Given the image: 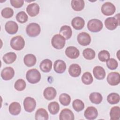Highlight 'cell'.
Instances as JSON below:
<instances>
[{
    "mask_svg": "<svg viewBox=\"0 0 120 120\" xmlns=\"http://www.w3.org/2000/svg\"><path fill=\"white\" fill-rule=\"evenodd\" d=\"M36 61V57L33 54H27L24 56L23 59L24 64L28 67H31L34 66Z\"/></svg>",
    "mask_w": 120,
    "mask_h": 120,
    "instance_id": "cb8c5ba5",
    "label": "cell"
},
{
    "mask_svg": "<svg viewBox=\"0 0 120 120\" xmlns=\"http://www.w3.org/2000/svg\"><path fill=\"white\" fill-rule=\"evenodd\" d=\"M10 44L12 49L16 51H20L24 48L25 41L22 36H16L11 39Z\"/></svg>",
    "mask_w": 120,
    "mask_h": 120,
    "instance_id": "3957f363",
    "label": "cell"
},
{
    "mask_svg": "<svg viewBox=\"0 0 120 120\" xmlns=\"http://www.w3.org/2000/svg\"><path fill=\"white\" fill-rule=\"evenodd\" d=\"M26 78L30 83L35 84L40 81L41 79V74L37 69L32 68L29 70L27 72Z\"/></svg>",
    "mask_w": 120,
    "mask_h": 120,
    "instance_id": "6da1fadb",
    "label": "cell"
},
{
    "mask_svg": "<svg viewBox=\"0 0 120 120\" xmlns=\"http://www.w3.org/2000/svg\"><path fill=\"white\" fill-rule=\"evenodd\" d=\"M1 15L2 16L5 18H9L13 16L14 15V10L10 8H5L2 10Z\"/></svg>",
    "mask_w": 120,
    "mask_h": 120,
    "instance_id": "ab89813d",
    "label": "cell"
},
{
    "mask_svg": "<svg viewBox=\"0 0 120 120\" xmlns=\"http://www.w3.org/2000/svg\"><path fill=\"white\" fill-rule=\"evenodd\" d=\"M35 119L36 120H47L48 114L46 110L42 108L38 109L35 113Z\"/></svg>",
    "mask_w": 120,
    "mask_h": 120,
    "instance_id": "484cf974",
    "label": "cell"
},
{
    "mask_svg": "<svg viewBox=\"0 0 120 120\" xmlns=\"http://www.w3.org/2000/svg\"><path fill=\"white\" fill-rule=\"evenodd\" d=\"M108 83L112 86L118 85L120 82V75L118 72H112L110 73L107 77Z\"/></svg>",
    "mask_w": 120,
    "mask_h": 120,
    "instance_id": "30bf717a",
    "label": "cell"
},
{
    "mask_svg": "<svg viewBox=\"0 0 120 120\" xmlns=\"http://www.w3.org/2000/svg\"><path fill=\"white\" fill-rule=\"evenodd\" d=\"M15 75V71L11 67L5 68L1 72V77L4 80H11Z\"/></svg>",
    "mask_w": 120,
    "mask_h": 120,
    "instance_id": "7c38bea8",
    "label": "cell"
},
{
    "mask_svg": "<svg viewBox=\"0 0 120 120\" xmlns=\"http://www.w3.org/2000/svg\"><path fill=\"white\" fill-rule=\"evenodd\" d=\"M120 95L115 92L111 93L107 97L108 102L111 105H114L118 103L120 101Z\"/></svg>",
    "mask_w": 120,
    "mask_h": 120,
    "instance_id": "4dcf8cb0",
    "label": "cell"
},
{
    "mask_svg": "<svg viewBox=\"0 0 120 120\" xmlns=\"http://www.w3.org/2000/svg\"><path fill=\"white\" fill-rule=\"evenodd\" d=\"M9 112L13 115H18L21 111V106L17 102H12L9 106Z\"/></svg>",
    "mask_w": 120,
    "mask_h": 120,
    "instance_id": "d4e9b609",
    "label": "cell"
},
{
    "mask_svg": "<svg viewBox=\"0 0 120 120\" xmlns=\"http://www.w3.org/2000/svg\"><path fill=\"white\" fill-rule=\"evenodd\" d=\"M59 101L64 106L68 105L71 101L70 96L67 93H62L59 96Z\"/></svg>",
    "mask_w": 120,
    "mask_h": 120,
    "instance_id": "836d02e7",
    "label": "cell"
},
{
    "mask_svg": "<svg viewBox=\"0 0 120 120\" xmlns=\"http://www.w3.org/2000/svg\"><path fill=\"white\" fill-rule=\"evenodd\" d=\"M52 62L49 59H45L42 60L39 65L40 70L45 73L49 72L52 68Z\"/></svg>",
    "mask_w": 120,
    "mask_h": 120,
    "instance_id": "7402d4cb",
    "label": "cell"
},
{
    "mask_svg": "<svg viewBox=\"0 0 120 120\" xmlns=\"http://www.w3.org/2000/svg\"><path fill=\"white\" fill-rule=\"evenodd\" d=\"M84 116L87 120H94L98 116V111L95 107L89 106L85 110Z\"/></svg>",
    "mask_w": 120,
    "mask_h": 120,
    "instance_id": "8fae6325",
    "label": "cell"
},
{
    "mask_svg": "<svg viewBox=\"0 0 120 120\" xmlns=\"http://www.w3.org/2000/svg\"><path fill=\"white\" fill-rule=\"evenodd\" d=\"M59 119L60 120H74L75 116L71 110L68 108H65L60 112Z\"/></svg>",
    "mask_w": 120,
    "mask_h": 120,
    "instance_id": "2e32d148",
    "label": "cell"
},
{
    "mask_svg": "<svg viewBox=\"0 0 120 120\" xmlns=\"http://www.w3.org/2000/svg\"><path fill=\"white\" fill-rule=\"evenodd\" d=\"M105 25L109 30H115L120 25V14H118L114 17L107 18L105 21Z\"/></svg>",
    "mask_w": 120,
    "mask_h": 120,
    "instance_id": "7a4b0ae2",
    "label": "cell"
},
{
    "mask_svg": "<svg viewBox=\"0 0 120 120\" xmlns=\"http://www.w3.org/2000/svg\"><path fill=\"white\" fill-rule=\"evenodd\" d=\"M60 34L62 35L65 39L68 40L71 37L72 30L69 26L63 25L60 29Z\"/></svg>",
    "mask_w": 120,
    "mask_h": 120,
    "instance_id": "603a6c76",
    "label": "cell"
},
{
    "mask_svg": "<svg viewBox=\"0 0 120 120\" xmlns=\"http://www.w3.org/2000/svg\"><path fill=\"white\" fill-rule=\"evenodd\" d=\"M111 120H118L120 118V108L119 106H115L112 107L110 112Z\"/></svg>",
    "mask_w": 120,
    "mask_h": 120,
    "instance_id": "f546056e",
    "label": "cell"
},
{
    "mask_svg": "<svg viewBox=\"0 0 120 120\" xmlns=\"http://www.w3.org/2000/svg\"><path fill=\"white\" fill-rule=\"evenodd\" d=\"M66 64L62 60H56L53 64V68L54 71L59 74L64 73L66 69Z\"/></svg>",
    "mask_w": 120,
    "mask_h": 120,
    "instance_id": "e0dca14e",
    "label": "cell"
},
{
    "mask_svg": "<svg viewBox=\"0 0 120 120\" xmlns=\"http://www.w3.org/2000/svg\"><path fill=\"white\" fill-rule=\"evenodd\" d=\"M28 17L24 11H20L16 15V19L18 22L21 23H24L28 21Z\"/></svg>",
    "mask_w": 120,
    "mask_h": 120,
    "instance_id": "8d00e7d4",
    "label": "cell"
},
{
    "mask_svg": "<svg viewBox=\"0 0 120 120\" xmlns=\"http://www.w3.org/2000/svg\"><path fill=\"white\" fill-rule=\"evenodd\" d=\"M16 54L14 52H9L4 55L3 60L4 62L7 64H10L13 63L16 59Z\"/></svg>",
    "mask_w": 120,
    "mask_h": 120,
    "instance_id": "83f0119b",
    "label": "cell"
},
{
    "mask_svg": "<svg viewBox=\"0 0 120 120\" xmlns=\"http://www.w3.org/2000/svg\"><path fill=\"white\" fill-rule=\"evenodd\" d=\"M5 29L7 32L9 34H15L18 30V25L13 21L7 22L5 25Z\"/></svg>",
    "mask_w": 120,
    "mask_h": 120,
    "instance_id": "4fadbf2b",
    "label": "cell"
},
{
    "mask_svg": "<svg viewBox=\"0 0 120 120\" xmlns=\"http://www.w3.org/2000/svg\"><path fill=\"white\" fill-rule=\"evenodd\" d=\"M43 95L45 98L48 100L53 99L57 95V91L55 89L52 87L46 88L44 90Z\"/></svg>",
    "mask_w": 120,
    "mask_h": 120,
    "instance_id": "d6986e66",
    "label": "cell"
},
{
    "mask_svg": "<svg viewBox=\"0 0 120 120\" xmlns=\"http://www.w3.org/2000/svg\"><path fill=\"white\" fill-rule=\"evenodd\" d=\"M40 26L38 24L35 22L30 23L26 28V33L30 37L38 36L40 34Z\"/></svg>",
    "mask_w": 120,
    "mask_h": 120,
    "instance_id": "8992f818",
    "label": "cell"
},
{
    "mask_svg": "<svg viewBox=\"0 0 120 120\" xmlns=\"http://www.w3.org/2000/svg\"><path fill=\"white\" fill-rule=\"evenodd\" d=\"M48 109L51 114H56L60 110V105L58 102L55 101L50 102L48 104Z\"/></svg>",
    "mask_w": 120,
    "mask_h": 120,
    "instance_id": "1f68e13d",
    "label": "cell"
},
{
    "mask_svg": "<svg viewBox=\"0 0 120 120\" xmlns=\"http://www.w3.org/2000/svg\"><path fill=\"white\" fill-rule=\"evenodd\" d=\"M71 24L75 30H80L84 26L85 21L82 18L79 16H76L72 19Z\"/></svg>",
    "mask_w": 120,
    "mask_h": 120,
    "instance_id": "ffe728a7",
    "label": "cell"
},
{
    "mask_svg": "<svg viewBox=\"0 0 120 120\" xmlns=\"http://www.w3.org/2000/svg\"><path fill=\"white\" fill-rule=\"evenodd\" d=\"M94 77L98 80H103L105 77V71L104 68L100 66L95 67L93 69Z\"/></svg>",
    "mask_w": 120,
    "mask_h": 120,
    "instance_id": "ac0fdd59",
    "label": "cell"
},
{
    "mask_svg": "<svg viewBox=\"0 0 120 120\" xmlns=\"http://www.w3.org/2000/svg\"><path fill=\"white\" fill-rule=\"evenodd\" d=\"M40 8L36 3H32L28 5L26 8V12L31 17H34L38 15L39 12Z\"/></svg>",
    "mask_w": 120,
    "mask_h": 120,
    "instance_id": "9a60e30c",
    "label": "cell"
},
{
    "mask_svg": "<svg viewBox=\"0 0 120 120\" xmlns=\"http://www.w3.org/2000/svg\"><path fill=\"white\" fill-rule=\"evenodd\" d=\"M72 8L76 11L82 10L84 7V1L83 0H72L71 2Z\"/></svg>",
    "mask_w": 120,
    "mask_h": 120,
    "instance_id": "4316f807",
    "label": "cell"
},
{
    "mask_svg": "<svg viewBox=\"0 0 120 120\" xmlns=\"http://www.w3.org/2000/svg\"><path fill=\"white\" fill-rule=\"evenodd\" d=\"M106 61L107 67L111 70H114L116 69L118 66V62L113 58H110Z\"/></svg>",
    "mask_w": 120,
    "mask_h": 120,
    "instance_id": "60d3db41",
    "label": "cell"
},
{
    "mask_svg": "<svg viewBox=\"0 0 120 120\" xmlns=\"http://www.w3.org/2000/svg\"><path fill=\"white\" fill-rule=\"evenodd\" d=\"M89 99L91 103L95 104H99L102 101L103 97L100 93L95 92L90 94Z\"/></svg>",
    "mask_w": 120,
    "mask_h": 120,
    "instance_id": "f1b7e54d",
    "label": "cell"
},
{
    "mask_svg": "<svg viewBox=\"0 0 120 120\" xmlns=\"http://www.w3.org/2000/svg\"><path fill=\"white\" fill-rule=\"evenodd\" d=\"M23 104L25 111L28 112H33L36 106V100L30 97H26L24 99Z\"/></svg>",
    "mask_w": 120,
    "mask_h": 120,
    "instance_id": "52a82bcc",
    "label": "cell"
},
{
    "mask_svg": "<svg viewBox=\"0 0 120 120\" xmlns=\"http://www.w3.org/2000/svg\"><path fill=\"white\" fill-rule=\"evenodd\" d=\"M110 54L107 50H103L101 51L98 54V59L102 62H105L110 59Z\"/></svg>",
    "mask_w": 120,
    "mask_h": 120,
    "instance_id": "f35d334b",
    "label": "cell"
},
{
    "mask_svg": "<svg viewBox=\"0 0 120 120\" xmlns=\"http://www.w3.org/2000/svg\"><path fill=\"white\" fill-rule=\"evenodd\" d=\"M65 54L69 58L71 59H75L79 57L80 52L79 50L76 47L70 46L68 47L66 49Z\"/></svg>",
    "mask_w": 120,
    "mask_h": 120,
    "instance_id": "5bb4252c",
    "label": "cell"
},
{
    "mask_svg": "<svg viewBox=\"0 0 120 120\" xmlns=\"http://www.w3.org/2000/svg\"><path fill=\"white\" fill-rule=\"evenodd\" d=\"M77 40L78 43L82 46L89 45L91 42V38L90 35L87 32H82L80 33L77 37Z\"/></svg>",
    "mask_w": 120,
    "mask_h": 120,
    "instance_id": "9c48e42d",
    "label": "cell"
},
{
    "mask_svg": "<svg viewBox=\"0 0 120 120\" xmlns=\"http://www.w3.org/2000/svg\"><path fill=\"white\" fill-rule=\"evenodd\" d=\"M68 73L72 77H78L81 73V68L77 64H72L69 67Z\"/></svg>",
    "mask_w": 120,
    "mask_h": 120,
    "instance_id": "44dd1931",
    "label": "cell"
},
{
    "mask_svg": "<svg viewBox=\"0 0 120 120\" xmlns=\"http://www.w3.org/2000/svg\"><path fill=\"white\" fill-rule=\"evenodd\" d=\"M102 22L97 19H92L89 21L87 23V28L91 32H98L100 31L103 28Z\"/></svg>",
    "mask_w": 120,
    "mask_h": 120,
    "instance_id": "277c9868",
    "label": "cell"
},
{
    "mask_svg": "<svg viewBox=\"0 0 120 120\" xmlns=\"http://www.w3.org/2000/svg\"><path fill=\"white\" fill-rule=\"evenodd\" d=\"M83 56L86 60H92L95 57V52L91 48H87L85 49L82 52Z\"/></svg>",
    "mask_w": 120,
    "mask_h": 120,
    "instance_id": "d6a6232c",
    "label": "cell"
},
{
    "mask_svg": "<svg viewBox=\"0 0 120 120\" xmlns=\"http://www.w3.org/2000/svg\"><path fill=\"white\" fill-rule=\"evenodd\" d=\"M72 106L74 109L77 112L82 111L84 108V103L80 99H76L73 101Z\"/></svg>",
    "mask_w": 120,
    "mask_h": 120,
    "instance_id": "e575fe53",
    "label": "cell"
},
{
    "mask_svg": "<svg viewBox=\"0 0 120 120\" xmlns=\"http://www.w3.org/2000/svg\"><path fill=\"white\" fill-rule=\"evenodd\" d=\"M93 81L92 75L89 72L84 73L82 76V81L84 84H90L93 82Z\"/></svg>",
    "mask_w": 120,
    "mask_h": 120,
    "instance_id": "d590c367",
    "label": "cell"
},
{
    "mask_svg": "<svg viewBox=\"0 0 120 120\" xmlns=\"http://www.w3.org/2000/svg\"><path fill=\"white\" fill-rule=\"evenodd\" d=\"M10 2L15 8H18L23 6L24 1L23 0H10Z\"/></svg>",
    "mask_w": 120,
    "mask_h": 120,
    "instance_id": "b9f144b4",
    "label": "cell"
},
{
    "mask_svg": "<svg viewBox=\"0 0 120 120\" xmlns=\"http://www.w3.org/2000/svg\"><path fill=\"white\" fill-rule=\"evenodd\" d=\"M102 13L105 15L109 16L113 15L116 10L115 6L110 2H106L104 3L101 8Z\"/></svg>",
    "mask_w": 120,
    "mask_h": 120,
    "instance_id": "ba28073f",
    "label": "cell"
},
{
    "mask_svg": "<svg viewBox=\"0 0 120 120\" xmlns=\"http://www.w3.org/2000/svg\"><path fill=\"white\" fill-rule=\"evenodd\" d=\"M66 39L60 34H56L51 39L52 46L55 49L60 50L62 49L65 45Z\"/></svg>",
    "mask_w": 120,
    "mask_h": 120,
    "instance_id": "5b68a950",
    "label": "cell"
},
{
    "mask_svg": "<svg viewBox=\"0 0 120 120\" xmlns=\"http://www.w3.org/2000/svg\"><path fill=\"white\" fill-rule=\"evenodd\" d=\"M26 86L25 81L22 79H18L15 83L14 87L18 91H22L24 90Z\"/></svg>",
    "mask_w": 120,
    "mask_h": 120,
    "instance_id": "74e56055",
    "label": "cell"
}]
</instances>
